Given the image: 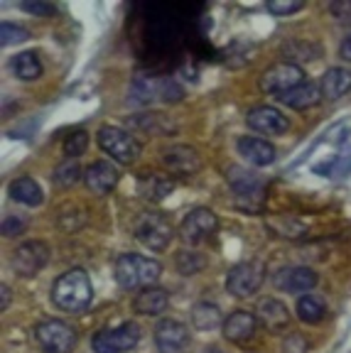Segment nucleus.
<instances>
[{"label": "nucleus", "instance_id": "1", "mask_svg": "<svg viewBox=\"0 0 351 353\" xmlns=\"http://www.w3.org/2000/svg\"><path fill=\"white\" fill-rule=\"evenodd\" d=\"M160 275H162V265L155 258H145V255H137V253L121 255L113 265V277L123 290L158 287Z\"/></svg>", "mask_w": 351, "mask_h": 353}, {"label": "nucleus", "instance_id": "2", "mask_svg": "<svg viewBox=\"0 0 351 353\" xmlns=\"http://www.w3.org/2000/svg\"><path fill=\"white\" fill-rule=\"evenodd\" d=\"M93 287L82 268L66 270L52 285V304L61 312H84L91 304Z\"/></svg>", "mask_w": 351, "mask_h": 353}, {"label": "nucleus", "instance_id": "3", "mask_svg": "<svg viewBox=\"0 0 351 353\" xmlns=\"http://www.w3.org/2000/svg\"><path fill=\"white\" fill-rule=\"evenodd\" d=\"M263 282H265L263 263H258V260H246V263L234 265L229 270V275H226V292H229L231 297L246 299L258 292L260 287H263Z\"/></svg>", "mask_w": 351, "mask_h": 353}, {"label": "nucleus", "instance_id": "4", "mask_svg": "<svg viewBox=\"0 0 351 353\" xmlns=\"http://www.w3.org/2000/svg\"><path fill=\"white\" fill-rule=\"evenodd\" d=\"M96 140H99L101 150L108 157H113L118 165H133L137 160V154H140V143L123 128L104 125L99 130V135H96Z\"/></svg>", "mask_w": 351, "mask_h": 353}, {"label": "nucleus", "instance_id": "5", "mask_svg": "<svg viewBox=\"0 0 351 353\" xmlns=\"http://www.w3.org/2000/svg\"><path fill=\"white\" fill-rule=\"evenodd\" d=\"M140 341V326L135 321H123L113 329H101L91 336L93 353H126Z\"/></svg>", "mask_w": 351, "mask_h": 353}, {"label": "nucleus", "instance_id": "6", "mask_svg": "<svg viewBox=\"0 0 351 353\" xmlns=\"http://www.w3.org/2000/svg\"><path fill=\"white\" fill-rule=\"evenodd\" d=\"M182 96H184V91L175 79L140 77L133 81V101H137V103H155V101L177 103V101H182Z\"/></svg>", "mask_w": 351, "mask_h": 353}, {"label": "nucleus", "instance_id": "7", "mask_svg": "<svg viewBox=\"0 0 351 353\" xmlns=\"http://www.w3.org/2000/svg\"><path fill=\"white\" fill-rule=\"evenodd\" d=\"M35 341L44 353H72L77 346V331L66 321L47 319L35 326Z\"/></svg>", "mask_w": 351, "mask_h": 353}, {"label": "nucleus", "instance_id": "8", "mask_svg": "<svg viewBox=\"0 0 351 353\" xmlns=\"http://www.w3.org/2000/svg\"><path fill=\"white\" fill-rule=\"evenodd\" d=\"M305 72H302V66L290 64V61H278L273 64L270 69H265L263 77H260V91L268 96H283L287 91H292L295 86L305 83Z\"/></svg>", "mask_w": 351, "mask_h": 353}, {"label": "nucleus", "instance_id": "9", "mask_svg": "<svg viewBox=\"0 0 351 353\" xmlns=\"http://www.w3.org/2000/svg\"><path fill=\"white\" fill-rule=\"evenodd\" d=\"M135 238L143 243L145 248L160 253L172 243L175 228L162 214H143L135 223Z\"/></svg>", "mask_w": 351, "mask_h": 353}, {"label": "nucleus", "instance_id": "10", "mask_svg": "<svg viewBox=\"0 0 351 353\" xmlns=\"http://www.w3.org/2000/svg\"><path fill=\"white\" fill-rule=\"evenodd\" d=\"M50 245L42 241H28L17 245L15 253H12V270L20 277H35L37 272H42L50 263Z\"/></svg>", "mask_w": 351, "mask_h": 353}, {"label": "nucleus", "instance_id": "11", "mask_svg": "<svg viewBox=\"0 0 351 353\" xmlns=\"http://www.w3.org/2000/svg\"><path fill=\"white\" fill-rule=\"evenodd\" d=\"M216 228H219V219H216L214 211L207 209V206H199V209H192L182 219L180 236L189 245H197V243L207 241Z\"/></svg>", "mask_w": 351, "mask_h": 353}, {"label": "nucleus", "instance_id": "12", "mask_svg": "<svg viewBox=\"0 0 351 353\" xmlns=\"http://www.w3.org/2000/svg\"><path fill=\"white\" fill-rule=\"evenodd\" d=\"M162 167L172 176H194L202 170V154L189 145H170L162 152Z\"/></svg>", "mask_w": 351, "mask_h": 353}, {"label": "nucleus", "instance_id": "13", "mask_svg": "<svg viewBox=\"0 0 351 353\" xmlns=\"http://www.w3.org/2000/svg\"><path fill=\"white\" fill-rule=\"evenodd\" d=\"M192 341V334L182 321L162 319L155 326V346L160 353H182Z\"/></svg>", "mask_w": 351, "mask_h": 353}, {"label": "nucleus", "instance_id": "14", "mask_svg": "<svg viewBox=\"0 0 351 353\" xmlns=\"http://www.w3.org/2000/svg\"><path fill=\"white\" fill-rule=\"evenodd\" d=\"M246 123L251 130L263 132V135H283L290 128V118L283 110L273 108V105H256L248 110Z\"/></svg>", "mask_w": 351, "mask_h": 353}, {"label": "nucleus", "instance_id": "15", "mask_svg": "<svg viewBox=\"0 0 351 353\" xmlns=\"http://www.w3.org/2000/svg\"><path fill=\"white\" fill-rule=\"evenodd\" d=\"M275 287L283 290V292L292 294H307L317 287L319 277L312 268H305V265H297V268H283L278 275L273 277Z\"/></svg>", "mask_w": 351, "mask_h": 353}, {"label": "nucleus", "instance_id": "16", "mask_svg": "<svg viewBox=\"0 0 351 353\" xmlns=\"http://www.w3.org/2000/svg\"><path fill=\"white\" fill-rule=\"evenodd\" d=\"M118 179H121V172L115 170L113 162H93V165H88L86 170H84V184H86V189L91 194H96V196H108L111 192L115 189V184H118Z\"/></svg>", "mask_w": 351, "mask_h": 353}, {"label": "nucleus", "instance_id": "17", "mask_svg": "<svg viewBox=\"0 0 351 353\" xmlns=\"http://www.w3.org/2000/svg\"><path fill=\"white\" fill-rule=\"evenodd\" d=\"M258 326H260V321L253 312L236 309V312H231V314L226 316L221 329H224V336L229 339L231 343H248L256 339Z\"/></svg>", "mask_w": 351, "mask_h": 353}, {"label": "nucleus", "instance_id": "18", "mask_svg": "<svg viewBox=\"0 0 351 353\" xmlns=\"http://www.w3.org/2000/svg\"><path fill=\"white\" fill-rule=\"evenodd\" d=\"M256 316H258L260 326L268 331H273V334H278V331H285L287 326H290V309L285 307V304L280 302V299L275 297H265L258 302V309H256Z\"/></svg>", "mask_w": 351, "mask_h": 353}, {"label": "nucleus", "instance_id": "19", "mask_svg": "<svg viewBox=\"0 0 351 353\" xmlns=\"http://www.w3.org/2000/svg\"><path fill=\"white\" fill-rule=\"evenodd\" d=\"M238 154L243 160L251 162L253 167H268L275 162V148L263 138H253V135H243L238 138Z\"/></svg>", "mask_w": 351, "mask_h": 353}, {"label": "nucleus", "instance_id": "20", "mask_svg": "<svg viewBox=\"0 0 351 353\" xmlns=\"http://www.w3.org/2000/svg\"><path fill=\"white\" fill-rule=\"evenodd\" d=\"M226 179H229V187L234 189V194H238V199H260L265 192V182L258 174H253L241 167H231L226 172Z\"/></svg>", "mask_w": 351, "mask_h": 353}, {"label": "nucleus", "instance_id": "21", "mask_svg": "<svg viewBox=\"0 0 351 353\" xmlns=\"http://www.w3.org/2000/svg\"><path fill=\"white\" fill-rule=\"evenodd\" d=\"M167 307H170V294H167V290H162V287L140 290V294L133 299V309H135V314H140V316H158V314H162Z\"/></svg>", "mask_w": 351, "mask_h": 353}, {"label": "nucleus", "instance_id": "22", "mask_svg": "<svg viewBox=\"0 0 351 353\" xmlns=\"http://www.w3.org/2000/svg\"><path fill=\"white\" fill-rule=\"evenodd\" d=\"M319 91H322L324 101H339L351 91V72L344 66H332L330 72H324Z\"/></svg>", "mask_w": 351, "mask_h": 353}, {"label": "nucleus", "instance_id": "23", "mask_svg": "<svg viewBox=\"0 0 351 353\" xmlns=\"http://www.w3.org/2000/svg\"><path fill=\"white\" fill-rule=\"evenodd\" d=\"M278 101L292 110H307L322 101V91H319V83L305 81V83H300V86L292 88V91H287V94L278 96Z\"/></svg>", "mask_w": 351, "mask_h": 353}, {"label": "nucleus", "instance_id": "24", "mask_svg": "<svg viewBox=\"0 0 351 353\" xmlns=\"http://www.w3.org/2000/svg\"><path fill=\"white\" fill-rule=\"evenodd\" d=\"M172 189H175V182H172L170 176L158 174V172L140 174V179H137V192H140V196L148 199V201H155V204L162 201Z\"/></svg>", "mask_w": 351, "mask_h": 353}, {"label": "nucleus", "instance_id": "25", "mask_svg": "<svg viewBox=\"0 0 351 353\" xmlns=\"http://www.w3.org/2000/svg\"><path fill=\"white\" fill-rule=\"evenodd\" d=\"M297 319L302 321V324H322L324 319H327V314H330V309H327V302H324L322 294H302L300 299H297Z\"/></svg>", "mask_w": 351, "mask_h": 353}, {"label": "nucleus", "instance_id": "26", "mask_svg": "<svg viewBox=\"0 0 351 353\" xmlns=\"http://www.w3.org/2000/svg\"><path fill=\"white\" fill-rule=\"evenodd\" d=\"M8 192H10L12 201H17V204H22V206H30V209L39 206L44 201L42 187L35 182L32 176H17V179H12Z\"/></svg>", "mask_w": 351, "mask_h": 353}, {"label": "nucleus", "instance_id": "27", "mask_svg": "<svg viewBox=\"0 0 351 353\" xmlns=\"http://www.w3.org/2000/svg\"><path fill=\"white\" fill-rule=\"evenodd\" d=\"M283 57L290 64H307V61H317L322 57V47L314 42H307V39H287L283 44Z\"/></svg>", "mask_w": 351, "mask_h": 353}, {"label": "nucleus", "instance_id": "28", "mask_svg": "<svg viewBox=\"0 0 351 353\" xmlns=\"http://www.w3.org/2000/svg\"><path fill=\"white\" fill-rule=\"evenodd\" d=\"M10 69L20 81H35V79L42 77V59H39V54L32 50L20 52L17 57H12Z\"/></svg>", "mask_w": 351, "mask_h": 353}, {"label": "nucleus", "instance_id": "29", "mask_svg": "<svg viewBox=\"0 0 351 353\" xmlns=\"http://www.w3.org/2000/svg\"><path fill=\"white\" fill-rule=\"evenodd\" d=\"M192 324L197 331H211V329H216V326H224V319H221L216 304L199 302L192 307Z\"/></svg>", "mask_w": 351, "mask_h": 353}, {"label": "nucleus", "instance_id": "30", "mask_svg": "<svg viewBox=\"0 0 351 353\" xmlns=\"http://www.w3.org/2000/svg\"><path fill=\"white\" fill-rule=\"evenodd\" d=\"M55 184L57 187H74V184L79 182V179H84V172H82V165H79V160H64L61 165H57L55 170Z\"/></svg>", "mask_w": 351, "mask_h": 353}, {"label": "nucleus", "instance_id": "31", "mask_svg": "<svg viewBox=\"0 0 351 353\" xmlns=\"http://www.w3.org/2000/svg\"><path fill=\"white\" fill-rule=\"evenodd\" d=\"M175 265L182 275L189 277V275H197V272H202L204 268H207V258H204L202 253H197V250H180Z\"/></svg>", "mask_w": 351, "mask_h": 353}, {"label": "nucleus", "instance_id": "32", "mask_svg": "<svg viewBox=\"0 0 351 353\" xmlns=\"http://www.w3.org/2000/svg\"><path fill=\"white\" fill-rule=\"evenodd\" d=\"M268 228L275 233L278 238H300L305 233V226L300 221L290 219V216H273V221H268Z\"/></svg>", "mask_w": 351, "mask_h": 353}, {"label": "nucleus", "instance_id": "33", "mask_svg": "<svg viewBox=\"0 0 351 353\" xmlns=\"http://www.w3.org/2000/svg\"><path fill=\"white\" fill-rule=\"evenodd\" d=\"M86 148H88V132L86 130L69 132V135L64 138V145H61L66 160H79V157L86 152Z\"/></svg>", "mask_w": 351, "mask_h": 353}, {"label": "nucleus", "instance_id": "34", "mask_svg": "<svg viewBox=\"0 0 351 353\" xmlns=\"http://www.w3.org/2000/svg\"><path fill=\"white\" fill-rule=\"evenodd\" d=\"M0 39H3V44H17V42H25V39H30V32L25 28H20V25H12V22H3L0 25Z\"/></svg>", "mask_w": 351, "mask_h": 353}, {"label": "nucleus", "instance_id": "35", "mask_svg": "<svg viewBox=\"0 0 351 353\" xmlns=\"http://www.w3.org/2000/svg\"><path fill=\"white\" fill-rule=\"evenodd\" d=\"M310 351V341L302 336L300 331H292L283 339V353H307Z\"/></svg>", "mask_w": 351, "mask_h": 353}, {"label": "nucleus", "instance_id": "36", "mask_svg": "<svg viewBox=\"0 0 351 353\" xmlns=\"http://www.w3.org/2000/svg\"><path fill=\"white\" fill-rule=\"evenodd\" d=\"M305 3L302 0H270L268 3V10L273 15H292V12L302 10Z\"/></svg>", "mask_w": 351, "mask_h": 353}, {"label": "nucleus", "instance_id": "37", "mask_svg": "<svg viewBox=\"0 0 351 353\" xmlns=\"http://www.w3.org/2000/svg\"><path fill=\"white\" fill-rule=\"evenodd\" d=\"M20 8L25 12H32V15H39V17H52L57 15V8L50 6V3H35V0H25V3H20Z\"/></svg>", "mask_w": 351, "mask_h": 353}, {"label": "nucleus", "instance_id": "38", "mask_svg": "<svg viewBox=\"0 0 351 353\" xmlns=\"http://www.w3.org/2000/svg\"><path fill=\"white\" fill-rule=\"evenodd\" d=\"M25 228H28V221L20 219V216H6V221H3V236L6 238L20 236Z\"/></svg>", "mask_w": 351, "mask_h": 353}, {"label": "nucleus", "instance_id": "39", "mask_svg": "<svg viewBox=\"0 0 351 353\" xmlns=\"http://www.w3.org/2000/svg\"><path fill=\"white\" fill-rule=\"evenodd\" d=\"M330 12L341 25H351V0H334L330 3Z\"/></svg>", "mask_w": 351, "mask_h": 353}, {"label": "nucleus", "instance_id": "40", "mask_svg": "<svg viewBox=\"0 0 351 353\" xmlns=\"http://www.w3.org/2000/svg\"><path fill=\"white\" fill-rule=\"evenodd\" d=\"M339 57L346 61H351V32L346 34L344 39H341V47H339Z\"/></svg>", "mask_w": 351, "mask_h": 353}, {"label": "nucleus", "instance_id": "41", "mask_svg": "<svg viewBox=\"0 0 351 353\" xmlns=\"http://www.w3.org/2000/svg\"><path fill=\"white\" fill-rule=\"evenodd\" d=\"M0 292H3V304H0V309H3V312H6V309H8V304H10V287H8V285H3V290H0Z\"/></svg>", "mask_w": 351, "mask_h": 353}, {"label": "nucleus", "instance_id": "42", "mask_svg": "<svg viewBox=\"0 0 351 353\" xmlns=\"http://www.w3.org/2000/svg\"><path fill=\"white\" fill-rule=\"evenodd\" d=\"M204 353H224V351H219V348H207Z\"/></svg>", "mask_w": 351, "mask_h": 353}]
</instances>
